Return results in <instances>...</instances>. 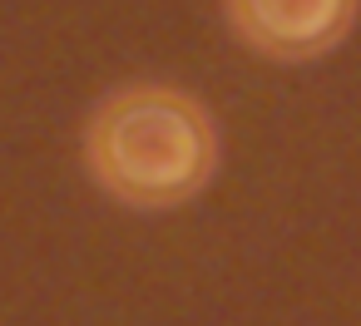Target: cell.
Listing matches in <instances>:
<instances>
[{"mask_svg": "<svg viewBox=\"0 0 361 326\" xmlns=\"http://www.w3.org/2000/svg\"><path fill=\"white\" fill-rule=\"evenodd\" d=\"M85 158L104 193L134 208H173L193 198L218 168L213 114L169 84H134L109 94L90 129Z\"/></svg>", "mask_w": 361, "mask_h": 326, "instance_id": "1", "label": "cell"}, {"mask_svg": "<svg viewBox=\"0 0 361 326\" xmlns=\"http://www.w3.org/2000/svg\"><path fill=\"white\" fill-rule=\"evenodd\" d=\"M233 30L272 60H317L346 40L361 0H223Z\"/></svg>", "mask_w": 361, "mask_h": 326, "instance_id": "2", "label": "cell"}]
</instances>
